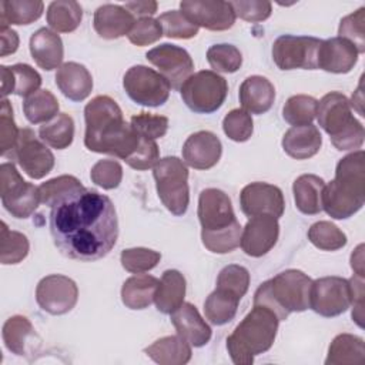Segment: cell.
<instances>
[{
	"label": "cell",
	"instance_id": "obj_1",
	"mask_svg": "<svg viewBox=\"0 0 365 365\" xmlns=\"http://www.w3.org/2000/svg\"><path fill=\"white\" fill-rule=\"evenodd\" d=\"M48 225L61 254L78 261L103 258L118 237L114 204L107 195L91 188H81L54 204Z\"/></svg>",
	"mask_w": 365,
	"mask_h": 365
},
{
	"label": "cell",
	"instance_id": "obj_2",
	"mask_svg": "<svg viewBox=\"0 0 365 365\" xmlns=\"http://www.w3.org/2000/svg\"><path fill=\"white\" fill-rule=\"evenodd\" d=\"M84 144L90 151L127 160L138 147L140 135L123 118L118 104L108 96H97L84 108Z\"/></svg>",
	"mask_w": 365,
	"mask_h": 365
},
{
	"label": "cell",
	"instance_id": "obj_3",
	"mask_svg": "<svg viewBox=\"0 0 365 365\" xmlns=\"http://www.w3.org/2000/svg\"><path fill=\"white\" fill-rule=\"evenodd\" d=\"M198 220L204 247L215 254L234 251L241 241V225L230 197L217 188H205L198 198Z\"/></svg>",
	"mask_w": 365,
	"mask_h": 365
},
{
	"label": "cell",
	"instance_id": "obj_4",
	"mask_svg": "<svg viewBox=\"0 0 365 365\" xmlns=\"http://www.w3.org/2000/svg\"><path fill=\"white\" fill-rule=\"evenodd\" d=\"M364 202L365 154L359 150L336 164L335 178L322 190V210L335 220H345L358 212Z\"/></svg>",
	"mask_w": 365,
	"mask_h": 365
},
{
	"label": "cell",
	"instance_id": "obj_5",
	"mask_svg": "<svg viewBox=\"0 0 365 365\" xmlns=\"http://www.w3.org/2000/svg\"><path fill=\"white\" fill-rule=\"evenodd\" d=\"M278 317L262 305L254 308L227 338V349L234 364L250 365L254 356L268 351L277 336Z\"/></svg>",
	"mask_w": 365,
	"mask_h": 365
},
{
	"label": "cell",
	"instance_id": "obj_6",
	"mask_svg": "<svg viewBox=\"0 0 365 365\" xmlns=\"http://www.w3.org/2000/svg\"><path fill=\"white\" fill-rule=\"evenodd\" d=\"M312 279L299 269H287L272 279L262 282L254 294V305L271 309L279 321L291 312H302L309 308V291Z\"/></svg>",
	"mask_w": 365,
	"mask_h": 365
},
{
	"label": "cell",
	"instance_id": "obj_7",
	"mask_svg": "<svg viewBox=\"0 0 365 365\" xmlns=\"http://www.w3.org/2000/svg\"><path fill=\"white\" fill-rule=\"evenodd\" d=\"M319 127L329 134L332 145L339 151L359 148L364 143V125L352 115L349 100L338 91L325 94L317 106Z\"/></svg>",
	"mask_w": 365,
	"mask_h": 365
},
{
	"label": "cell",
	"instance_id": "obj_8",
	"mask_svg": "<svg viewBox=\"0 0 365 365\" xmlns=\"http://www.w3.org/2000/svg\"><path fill=\"white\" fill-rule=\"evenodd\" d=\"M157 192L165 208L174 215L185 214L190 202L188 170L178 157L157 161L153 170Z\"/></svg>",
	"mask_w": 365,
	"mask_h": 365
},
{
	"label": "cell",
	"instance_id": "obj_9",
	"mask_svg": "<svg viewBox=\"0 0 365 365\" xmlns=\"http://www.w3.org/2000/svg\"><path fill=\"white\" fill-rule=\"evenodd\" d=\"M180 93L191 111L210 114L224 104L228 93V84L218 73L201 70L185 80Z\"/></svg>",
	"mask_w": 365,
	"mask_h": 365
},
{
	"label": "cell",
	"instance_id": "obj_10",
	"mask_svg": "<svg viewBox=\"0 0 365 365\" xmlns=\"http://www.w3.org/2000/svg\"><path fill=\"white\" fill-rule=\"evenodd\" d=\"M0 195L3 207L16 218L30 217L41 202L38 187L24 181L13 163L0 165Z\"/></svg>",
	"mask_w": 365,
	"mask_h": 365
},
{
	"label": "cell",
	"instance_id": "obj_11",
	"mask_svg": "<svg viewBox=\"0 0 365 365\" xmlns=\"http://www.w3.org/2000/svg\"><path fill=\"white\" fill-rule=\"evenodd\" d=\"M123 87L134 103L147 107L163 106L171 90L170 83L147 66L130 67L124 74Z\"/></svg>",
	"mask_w": 365,
	"mask_h": 365
},
{
	"label": "cell",
	"instance_id": "obj_12",
	"mask_svg": "<svg viewBox=\"0 0 365 365\" xmlns=\"http://www.w3.org/2000/svg\"><path fill=\"white\" fill-rule=\"evenodd\" d=\"M321 43L322 40L308 36H279L272 44L274 63L281 70H315Z\"/></svg>",
	"mask_w": 365,
	"mask_h": 365
},
{
	"label": "cell",
	"instance_id": "obj_13",
	"mask_svg": "<svg viewBox=\"0 0 365 365\" xmlns=\"http://www.w3.org/2000/svg\"><path fill=\"white\" fill-rule=\"evenodd\" d=\"M351 305L349 281L341 277H324L312 281L309 308L322 317H336Z\"/></svg>",
	"mask_w": 365,
	"mask_h": 365
},
{
	"label": "cell",
	"instance_id": "obj_14",
	"mask_svg": "<svg viewBox=\"0 0 365 365\" xmlns=\"http://www.w3.org/2000/svg\"><path fill=\"white\" fill-rule=\"evenodd\" d=\"M9 158L16 160L21 170L33 180L43 178L54 167L53 153L34 135L31 128H20L16 147Z\"/></svg>",
	"mask_w": 365,
	"mask_h": 365
},
{
	"label": "cell",
	"instance_id": "obj_15",
	"mask_svg": "<svg viewBox=\"0 0 365 365\" xmlns=\"http://www.w3.org/2000/svg\"><path fill=\"white\" fill-rule=\"evenodd\" d=\"M77 298L78 289L76 282L58 274L44 277L36 288L38 307L51 315H63L71 311L77 304Z\"/></svg>",
	"mask_w": 365,
	"mask_h": 365
},
{
	"label": "cell",
	"instance_id": "obj_16",
	"mask_svg": "<svg viewBox=\"0 0 365 365\" xmlns=\"http://www.w3.org/2000/svg\"><path fill=\"white\" fill-rule=\"evenodd\" d=\"M145 57L158 68L160 74L175 90H180L185 80L192 76V58L182 47L164 43L147 51Z\"/></svg>",
	"mask_w": 365,
	"mask_h": 365
},
{
	"label": "cell",
	"instance_id": "obj_17",
	"mask_svg": "<svg viewBox=\"0 0 365 365\" xmlns=\"http://www.w3.org/2000/svg\"><path fill=\"white\" fill-rule=\"evenodd\" d=\"M181 11L198 27L221 31L235 23V13L230 1L221 0H184Z\"/></svg>",
	"mask_w": 365,
	"mask_h": 365
},
{
	"label": "cell",
	"instance_id": "obj_18",
	"mask_svg": "<svg viewBox=\"0 0 365 365\" xmlns=\"http://www.w3.org/2000/svg\"><path fill=\"white\" fill-rule=\"evenodd\" d=\"M240 205L248 217L272 215L279 218L284 214L285 201L282 191L272 184L251 182L245 185L240 194Z\"/></svg>",
	"mask_w": 365,
	"mask_h": 365
},
{
	"label": "cell",
	"instance_id": "obj_19",
	"mask_svg": "<svg viewBox=\"0 0 365 365\" xmlns=\"http://www.w3.org/2000/svg\"><path fill=\"white\" fill-rule=\"evenodd\" d=\"M279 235L278 218L272 215H257L250 218L241 232L240 245L250 257L265 255L277 242Z\"/></svg>",
	"mask_w": 365,
	"mask_h": 365
},
{
	"label": "cell",
	"instance_id": "obj_20",
	"mask_svg": "<svg viewBox=\"0 0 365 365\" xmlns=\"http://www.w3.org/2000/svg\"><path fill=\"white\" fill-rule=\"evenodd\" d=\"M222 153L220 138L211 131H197L191 134L182 145L184 161L197 170L214 167Z\"/></svg>",
	"mask_w": 365,
	"mask_h": 365
},
{
	"label": "cell",
	"instance_id": "obj_21",
	"mask_svg": "<svg viewBox=\"0 0 365 365\" xmlns=\"http://www.w3.org/2000/svg\"><path fill=\"white\" fill-rule=\"evenodd\" d=\"M358 51L342 37L322 40L318 51V67L335 74L349 73L358 61Z\"/></svg>",
	"mask_w": 365,
	"mask_h": 365
},
{
	"label": "cell",
	"instance_id": "obj_22",
	"mask_svg": "<svg viewBox=\"0 0 365 365\" xmlns=\"http://www.w3.org/2000/svg\"><path fill=\"white\" fill-rule=\"evenodd\" d=\"M171 322L175 327L177 334L191 346H202L211 338L210 325L190 302H182L174 312H171Z\"/></svg>",
	"mask_w": 365,
	"mask_h": 365
},
{
	"label": "cell",
	"instance_id": "obj_23",
	"mask_svg": "<svg viewBox=\"0 0 365 365\" xmlns=\"http://www.w3.org/2000/svg\"><path fill=\"white\" fill-rule=\"evenodd\" d=\"M30 53L38 67L47 71L54 70L63 61V41L56 31L41 27L30 37Z\"/></svg>",
	"mask_w": 365,
	"mask_h": 365
},
{
	"label": "cell",
	"instance_id": "obj_24",
	"mask_svg": "<svg viewBox=\"0 0 365 365\" xmlns=\"http://www.w3.org/2000/svg\"><path fill=\"white\" fill-rule=\"evenodd\" d=\"M56 84L67 98L83 101L93 90V77L83 64L67 61L58 67L56 73Z\"/></svg>",
	"mask_w": 365,
	"mask_h": 365
},
{
	"label": "cell",
	"instance_id": "obj_25",
	"mask_svg": "<svg viewBox=\"0 0 365 365\" xmlns=\"http://www.w3.org/2000/svg\"><path fill=\"white\" fill-rule=\"evenodd\" d=\"M134 16L117 4H103L94 13V30L103 38H118L130 33Z\"/></svg>",
	"mask_w": 365,
	"mask_h": 365
},
{
	"label": "cell",
	"instance_id": "obj_26",
	"mask_svg": "<svg viewBox=\"0 0 365 365\" xmlns=\"http://www.w3.org/2000/svg\"><path fill=\"white\" fill-rule=\"evenodd\" d=\"M275 100L272 83L262 76L247 77L240 87V103L242 110L251 114L267 113Z\"/></svg>",
	"mask_w": 365,
	"mask_h": 365
},
{
	"label": "cell",
	"instance_id": "obj_27",
	"mask_svg": "<svg viewBox=\"0 0 365 365\" xmlns=\"http://www.w3.org/2000/svg\"><path fill=\"white\" fill-rule=\"evenodd\" d=\"M1 96L3 98L9 94H16L20 97H29L36 93L41 86L40 74L29 64H14V66H1Z\"/></svg>",
	"mask_w": 365,
	"mask_h": 365
},
{
	"label": "cell",
	"instance_id": "obj_28",
	"mask_svg": "<svg viewBox=\"0 0 365 365\" xmlns=\"http://www.w3.org/2000/svg\"><path fill=\"white\" fill-rule=\"evenodd\" d=\"M321 144V133L312 124L291 127L282 137L284 151L295 160H307L315 155L319 151Z\"/></svg>",
	"mask_w": 365,
	"mask_h": 365
},
{
	"label": "cell",
	"instance_id": "obj_29",
	"mask_svg": "<svg viewBox=\"0 0 365 365\" xmlns=\"http://www.w3.org/2000/svg\"><path fill=\"white\" fill-rule=\"evenodd\" d=\"M144 352L160 365H182L191 359V345L180 335L163 336Z\"/></svg>",
	"mask_w": 365,
	"mask_h": 365
},
{
	"label": "cell",
	"instance_id": "obj_30",
	"mask_svg": "<svg viewBox=\"0 0 365 365\" xmlns=\"http://www.w3.org/2000/svg\"><path fill=\"white\" fill-rule=\"evenodd\" d=\"M185 297V278L177 269H167L158 282L154 302L160 312L171 314L182 302Z\"/></svg>",
	"mask_w": 365,
	"mask_h": 365
},
{
	"label": "cell",
	"instance_id": "obj_31",
	"mask_svg": "<svg viewBox=\"0 0 365 365\" xmlns=\"http://www.w3.org/2000/svg\"><path fill=\"white\" fill-rule=\"evenodd\" d=\"M324 180L314 174L299 175L292 185L297 208L302 214L315 215L322 211V190Z\"/></svg>",
	"mask_w": 365,
	"mask_h": 365
},
{
	"label": "cell",
	"instance_id": "obj_32",
	"mask_svg": "<svg viewBox=\"0 0 365 365\" xmlns=\"http://www.w3.org/2000/svg\"><path fill=\"white\" fill-rule=\"evenodd\" d=\"M158 279L148 274H137L125 279L121 288V301L130 309L147 308L155 297Z\"/></svg>",
	"mask_w": 365,
	"mask_h": 365
},
{
	"label": "cell",
	"instance_id": "obj_33",
	"mask_svg": "<svg viewBox=\"0 0 365 365\" xmlns=\"http://www.w3.org/2000/svg\"><path fill=\"white\" fill-rule=\"evenodd\" d=\"M36 336L34 328L26 317H10L3 325V341L7 349L16 355L29 354Z\"/></svg>",
	"mask_w": 365,
	"mask_h": 365
},
{
	"label": "cell",
	"instance_id": "obj_34",
	"mask_svg": "<svg viewBox=\"0 0 365 365\" xmlns=\"http://www.w3.org/2000/svg\"><path fill=\"white\" fill-rule=\"evenodd\" d=\"M364 358H365L364 339L356 335L341 334L335 336L334 341L331 342L325 364L327 365L362 364Z\"/></svg>",
	"mask_w": 365,
	"mask_h": 365
},
{
	"label": "cell",
	"instance_id": "obj_35",
	"mask_svg": "<svg viewBox=\"0 0 365 365\" xmlns=\"http://www.w3.org/2000/svg\"><path fill=\"white\" fill-rule=\"evenodd\" d=\"M46 19L56 33H70L80 26L83 10L77 1L57 0L48 4Z\"/></svg>",
	"mask_w": 365,
	"mask_h": 365
},
{
	"label": "cell",
	"instance_id": "obj_36",
	"mask_svg": "<svg viewBox=\"0 0 365 365\" xmlns=\"http://www.w3.org/2000/svg\"><path fill=\"white\" fill-rule=\"evenodd\" d=\"M240 299L241 298L230 291L215 288V291H212L204 302V312L207 319L214 325H224L230 322L237 314Z\"/></svg>",
	"mask_w": 365,
	"mask_h": 365
},
{
	"label": "cell",
	"instance_id": "obj_37",
	"mask_svg": "<svg viewBox=\"0 0 365 365\" xmlns=\"http://www.w3.org/2000/svg\"><path fill=\"white\" fill-rule=\"evenodd\" d=\"M44 4L40 0H3L0 1V23L30 24L43 14Z\"/></svg>",
	"mask_w": 365,
	"mask_h": 365
},
{
	"label": "cell",
	"instance_id": "obj_38",
	"mask_svg": "<svg viewBox=\"0 0 365 365\" xmlns=\"http://www.w3.org/2000/svg\"><path fill=\"white\" fill-rule=\"evenodd\" d=\"M38 135L47 145L57 150H64L73 143L74 121L68 114L60 113L50 121L40 125Z\"/></svg>",
	"mask_w": 365,
	"mask_h": 365
},
{
	"label": "cell",
	"instance_id": "obj_39",
	"mask_svg": "<svg viewBox=\"0 0 365 365\" xmlns=\"http://www.w3.org/2000/svg\"><path fill=\"white\" fill-rule=\"evenodd\" d=\"M23 111L31 124L47 123L57 115L58 101L48 90H37L24 98Z\"/></svg>",
	"mask_w": 365,
	"mask_h": 365
},
{
	"label": "cell",
	"instance_id": "obj_40",
	"mask_svg": "<svg viewBox=\"0 0 365 365\" xmlns=\"http://www.w3.org/2000/svg\"><path fill=\"white\" fill-rule=\"evenodd\" d=\"M317 106L318 101L314 97L297 94L287 100L282 108V117L292 127L312 124V120L317 115Z\"/></svg>",
	"mask_w": 365,
	"mask_h": 365
},
{
	"label": "cell",
	"instance_id": "obj_41",
	"mask_svg": "<svg viewBox=\"0 0 365 365\" xmlns=\"http://www.w3.org/2000/svg\"><path fill=\"white\" fill-rule=\"evenodd\" d=\"M0 261L4 265L19 264L29 254V241L26 235L19 231H11L7 228L6 222H1V237H0Z\"/></svg>",
	"mask_w": 365,
	"mask_h": 365
},
{
	"label": "cell",
	"instance_id": "obj_42",
	"mask_svg": "<svg viewBox=\"0 0 365 365\" xmlns=\"http://www.w3.org/2000/svg\"><path fill=\"white\" fill-rule=\"evenodd\" d=\"M308 240L319 250L336 251L346 244V235L329 221H318L308 230Z\"/></svg>",
	"mask_w": 365,
	"mask_h": 365
},
{
	"label": "cell",
	"instance_id": "obj_43",
	"mask_svg": "<svg viewBox=\"0 0 365 365\" xmlns=\"http://www.w3.org/2000/svg\"><path fill=\"white\" fill-rule=\"evenodd\" d=\"M81 188H84V187L76 177L60 175V177H56V178H51V180L43 182L38 187V191H40L41 202L48 207H53L58 201L64 200L66 197L74 194L76 191H78Z\"/></svg>",
	"mask_w": 365,
	"mask_h": 365
},
{
	"label": "cell",
	"instance_id": "obj_44",
	"mask_svg": "<svg viewBox=\"0 0 365 365\" xmlns=\"http://www.w3.org/2000/svg\"><path fill=\"white\" fill-rule=\"evenodd\" d=\"M207 60L215 73H235L242 64L240 50L232 44H214L207 51Z\"/></svg>",
	"mask_w": 365,
	"mask_h": 365
},
{
	"label": "cell",
	"instance_id": "obj_45",
	"mask_svg": "<svg viewBox=\"0 0 365 365\" xmlns=\"http://www.w3.org/2000/svg\"><path fill=\"white\" fill-rule=\"evenodd\" d=\"M157 20L161 24L163 34L170 38H191L198 34L200 27L180 10L165 11Z\"/></svg>",
	"mask_w": 365,
	"mask_h": 365
},
{
	"label": "cell",
	"instance_id": "obj_46",
	"mask_svg": "<svg viewBox=\"0 0 365 365\" xmlns=\"http://www.w3.org/2000/svg\"><path fill=\"white\" fill-rule=\"evenodd\" d=\"M121 265L124 269L133 274H141L153 269L161 259L160 252L143 247L127 248L121 252Z\"/></svg>",
	"mask_w": 365,
	"mask_h": 365
},
{
	"label": "cell",
	"instance_id": "obj_47",
	"mask_svg": "<svg viewBox=\"0 0 365 365\" xmlns=\"http://www.w3.org/2000/svg\"><path fill=\"white\" fill-rule=\"evenodd\" d=\"M339 36L354 44L358 53L365 51V7L345 16L339 23Z\"/></svg>",
	"mask_w": 365,
	"mask_h": 365
},
{
	"label": "cell",
	"instance_id": "obj_48",
	"mask_svg": "<svg viewBox=\"0 0 365 365\" xmlns=\"http://www.w3.org/2000/svg\"><path fill=\"white\" fill-rule=\"evenodd\" d=\"M222 130L228 138L237 143L247 141L254 131L251 114L242 108L231 110L222 120Z\"/></svg>",
	"mask_w": 365,
	"mask_h": 365
},
{
	"label": "cell",
	"instance_id": "obj_49",
	"mask_svg": "<svg viewBox=\"0 0 365 365\" xmlns=\"http://www.w3.org/2000/svg\"><path fill=\"white\" fill-rule=\"evenodd\" d=\"M248 285H250L248 269L237 264L224 267L217 278V288L230 291L238 298H242L245 295V292L248 291Z\"/></svg>",
	"mask_w": 365,
	"mask_h": 365
},
{
	"label": "cell",
	"instance_id": "obj_50",
	"mask_svg": "<svg viewBox=\"0 0 365 365\" xmlns=\"http://www.w3.org/2000/svg\"><path fill=\"white\" fill-rule=\"evenodd\" d=\"M133 130L143 138L154 140L165 135L168 130V118L151 113H140L131 117Z\"/></svg>",
	"mask_w": 365,
	"mask_h": 365
},
{
	"label": "cell",
	"instance_id": "obj_51",
	"mask_svg": "<svg viewBox=\"0 0 365 365\" xmlns=\"http://www.w3.org/2000/svg\"><path fill=\"white\" fill-rule=\"evenodd\" d=\"M20 130L17 128L14 118H13V108L9 100L3 98L1 108H0V153L3 157L11 154L16 147Z\"/></svg>",
	"mask_w": 365,
	"mask_h": 365
},
{
	"label": "cell",
	"instance_id": "obj_52",
	"mask_svg": "<svg viewBox=\"0 0 365 365\" xmlns=\"http://www.w3.org/2000/svg\"><path fill=\"white\" fill-rule=\"evenodd\" d=\"M91 181L104 190L117 188L123 180V168L115 160H100L90 171Z\"/></svg>",
	"mask_w": 365,
	"mask_h": 365
},
{
	"label": "cell",
	"instance_id": "obj_53",
	"mask_svg": "<svg viewBox=\"0 0 365 365\" xmlns=\"http://www.w3.org/2000/svg\"><path fill=\"white\" fill-rule=\"evenodd\" d=\"M127 36L133 44L141 47L158 41L163 36V29L158 20H154L151 17H143L134 21Z\"/></svg>",
	"mask_w": 365,
	"mask_h": 365
},
{
	"label": "cell",
	"instance_id": "obj_54",
	"mask_svg": "<svg viewBox=\"0 0 365 365\" xmlns=\"http://www.w3.org/2000/svg\"><path fill=\"white\" fill-rule=\"evenodd\" d=\"M158 145L154 140H147L140 137V144L137 150L125 160V163L134 170H148L157 164L160 160Z\"/></svg>",
	"mask_w": 365,
	"mask_h": 365
},
{
	"label": "cell",
	"instance_id": "obj_55",
	"mask_svg": "<svg viewBox=\"0 0 365 365\" xmlns=\"http://www.w3.org/2000/svg\"><path fill=\"white\" fill-rule=\"evenodd\" d=\"M230 3L234 9L235 17H240L251 23L267 20L272 11V6L269 1L251 0V1H230Z\"/></svg>",
	"mask_w": 365,
	"mask_h": 365
},
{
	"label": "cell",
	"instance_id": "obj_56",
	"mask_svg": "<svg viewBox=\"0 0 365 365\" xmlns=\"http://www.w3.org/2000/svg\"><path fill=\"white\" fill-rule=\"evenodd\" d=\"M349 281L351 287V304L354 305L352 309V318L354 321L362 327L364 319V277L354 275Z\"/></svg>",
	"mask_w": 365,
	"mask_h": 365
},
{
	"label": "cell",
	"instance_id": "obj_57",
	"mask_svg": "<svg viewBox=\"0 0 365 365\" xmlns=\"http://www.w3.org/2000/svg\"><path fill=\"white\" fill-rule=\"evenodd\" d=\"M0 36H1V51L0 56L6 57L13 54L19 47V36L7 24L0 23Z\"/></svg>",
	"mask_w": 365,
	"mask_h": 365
},
{
	"label": "cell",
	"instance_id": "obj_58",
	"mask_svg": "<svg viewBox=\"0 0 365 365\" xmlns=\"http://www.w3.org/2000/svg\"><path fill=\"white\" fill-rule=\"evenodd\" d=\"M124 7L133 14L140 19L150 17L157 11V1L148 0V1H128L124 4Z\"/></svg>",
	"mask_w": 365,
	"mask_h": 365
},
{
	"label": "cell",
	"instance_id": "obj_59",
	"mask_svg": "<svg viewBox=\"0 0 365 365\" xmlns=\"http://www.w3.org/2000/svg\"><path fill=\"white\" fill-rule=\"evenodd\" d=\"M351 267L355 271V275L364 277V245H358L351 255Z\"/></svg>",
	"mask_w": 365,
	"mask_h": 365
}]
</instances>
